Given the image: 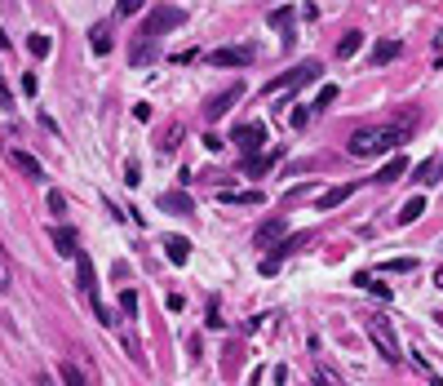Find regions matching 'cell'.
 I'll return each mask as SVG.
<instances>
[{
	"mask_svg": "<svg viewBox=\"0 0 443 386\" xmlns=\"http://www.w3.org/2000/svg\"><path fill=\"white\" fill-rule=\"evenodd\" d=\"M408 129H412V116L394 120V125H368V129H355L346 147H351V155H359V160H373V155H386L394 147H403Z\"/></svg>",
	"mask_w": 443,
	"mask_h": 386,
	"instance_id": "cell-1",
	"label": "cell"
},
{
	"mask_svg": "<svg viewBox=\"0 0 443 386\" xmlns=\"http://www.w3.org/2000/svg\"><path fill=\"white\" fill-rule=\"evenodd\" d=\"M186 22V9H177V5H160V9H151L147 22H142V31H138V40H160L164 31H173V27H182Z\"/></svg>",
	"mask_w": 443,
	"mask_h": 386,
	"instance_id": "cell-2",
	"label": "cell"
},
{
	"mask_svg": "<svg viewBox=\"0 0 443 386\" xmlns=\"http://www.w3.org/2000/svg\"><path fill=\"white\" fill-rule=\"evenodd\" d=\"M319 71H324V67H319V63H315V58H310V63H297L293 71H284V76H275V80L266 84V98H284V93H293V89H297V84H306V80H315V76H319Z\"/></svg>",
	"mask_w": 443,
	"mask_h": 386,
	"instance_id": "cell-3",
	"label": "cell"
},
{
	"mask_svg": "<svg viewBox=\"0 0 443 386\" xmlns=\"http://www.w3.org/2000/svg\"><path fill=\"white\" fill-rule=\"evenodd\" d=\"M368 337H373V346L381 351V360L386 364H399V342H394V329H390V320H368Z\"/></svg>",
	"mask_w": 443,
	"mask_h": 386,
	"instance_id": "cell-4",
	"label": "cell"
},
{
	"mask_svg": "<svg viewBox=\"0 0 443 386\" xmlns=\"http://www.w3.org/2000/svg\"><path fill=\"white\" fill-rule=\"evenodd\" d=\"M239 98H244V80L231 84V89H222L218 98H209V102H204V120H222V116L231 111V107H235Z\"/></svg>",
	"mask_w": 443,
	"mask_h": 386,
	"instance_id": "cell-5",
	"label": "cell"
},
{
	"mask_svg": "<svg viewBox=\"0 0 443 386\" xmlns=\"http://www.w3.org/2000/svg\"><path fill=\"white\" fill-rule=\"evenodd\" d=\"M235 147H239V155H244V160H248V155H257L261 151V142H266V129H261L257 125V120H253V125H244V129H235Z\"/></svg>",
	"mask_w": 443,
	"mask_h": 386,
	"instance_id": "cell-6",
	"label": "cell"
},
{
	"mask_svg": "<svg viewBox=\"0 0 443 386\" xmlns=\"http://www.w3.org/2000/svg\"><path fill=\"white\" fill-rule=\"evenodd\" d=\"M284 231H289V222H284V213H275V218H266L257 226V236H253V245L257 249H271V245H280Z\"/></svg>",
	"mask_w": 443,
	"mask_h": 386,
	"instance_id": "cell-7",
	"label": "cell"
},
{
	"mask_svg": "<svg viewBox=\"0 0 443 386\" xmlns=\"http://www.w3.org/2000/svg\"><path fill=\"white\" fill-rule=\"evenodd\" d=\"M76 284H80V293H85L89 302L98 298V280H93V262H89V253H85V249L76 253Z\"/></svg>",
	"mask_w": 443,
	"mask_h": 386,
	"instance_id": "cell-8",
	"label": "cell"
},
{
	"mask_svg": "<svg viewBox=\"0 0 443 386\" xmlns=\"http://www.w3.org/2000/svg\"><path fill=\"white\" fill-rule=\"evenodd\" d=\"M204 63L209 67H248L253 49H213V54H204Z\"/></svg>",
	"mask_w": 443,
	"mask_h": 386,
	"instance_id": "cell-9",
	"label": "cell"
},
{
	"mask_svg": "<svg viewBox=\"0 0 443 386\" xmlns=\"http://www.w3.org/2000/svg\"><path fill=\"white\" fill-rule=\"evenodd\" d=\"M9 160H14V164H18V169H22V173H27V178H35V183H40V178H45V169H40V160H35L31 151H22V147H9Z\"/></svg>",
	"mask_w": 443,
	"mask_h": 386,
	"instance_id": "cell-10",
	"label": "cell"
},
{
	"mask_svg": "<svg viewBox=\"0 0 443 386\" xmlns=\"http://www.w3.org/2000/svg\"><path fill=\"white\" fill-rule=\"evenodd\" d=\"M408 173V155H390L386 164H381V173H377V183L381 187H390V183H399V178Z\"/></svg>",
	"mask_w": 443,
	"mask_h": 386,
	"instance_id": "cell-11",
	"label": "cell"
},
{
	"mask_svg": "<svg viewBox=\"0 0 443 386\" xmlns=\"http://www.w3.org/2000/svg\"><path fill=\"white\" fill-rule=\"evenodd\" d=\"M160 209H164V213H191V209H195V200H191L186 191H164V196H160Z\"/></svg>",
	"mask_w": 443,
	"mask_h": 386,
	"instance_id": "cell-12",
	"label": "cell"
},
{
	"mask_svg": "<svg viewBox=\"0 0 443 386\" xmlns=\"http://www.w3.org/2000/svg\"><path fill=\"white\" fill-rule=\"evenodd\" d=\"M284 155V147H275V151H266V155H248L244 160V173L253 178V173H266V169H275V160Z\"/></svg>",
	"mask_w": 443,
	"mask_h": 386,
	"instance_id": "cell-13",
	"label": "cell"
},
{
	"mask_svg": "<svg viewBox=\"0 0 443 386\" xmlns=\"http://www.w3.org/2000/svg\"><path fill=\"white\" fill-rule=\"evenodd\" d=\"M155 58H160V40H138L134 54H129V63H134V67H147V63H155Z\"/></svg>",
	"mask_w": 443,
	"mask_h": 386,
	"instance_id": "cell-14",
	"label": "cell"
},
{
	"mask_svg": "<svg viewBox=\"0 0 443 386\" xmlns=\"http://www.w3.org/2000/svg\"><path fill=\"white\" fill-rule=\"evenodd\" d=\"M58 378H63V386H89V373L76 364V360H63L58 364Z\"/></svg>",
	"mask_w": 443,
	"mask_h": 386,
	"instance_id": "cell-15",
	"label": "cell"
},
{
	"mask_svg": "<svg viewBox=\"0 0 443 386\" xmlns=\"http://www.w3.org/2000/svg\"><path fill=\"white\" fill-rule=\"evenodd\" d=\"M359 49H364V31H346L341 40H337V58H341V63H351Z\"/></svg>",
	"mask_w": 443,
	"mask_h": 386,
	"instance_id": "cell-16",
	"label": "cell"
},
{
	"mask_svg": "<svg viewBox=\"0 0 443 386\" xmlns=\"http://www.w3.org/2000/svg\"><path fill=\"white\" fill-rule=\"evenodd\" d=\"M54 249L58 253H63V258H76V231H71V226H58V231H54Z\"/></svg>",
	"mask_w": 443,
	"mask_h": 386,
	"instance_id": "cell-17",
	"label": "cell"
},
{
	"mask_svg": "<svg viewBox=\"0 0 443 386\" xmlns=\"http://www.w3.org/2000/svg\"><path fill=\"white\" fill-rule=\"evenodd\" d=\"M426 213V196H412V200H403V209H399V226H412L417 218Z\"/></svg>",
	"mask_w": 443,
	"mask_h": 386,
	"instance_id": "cell-18",
	"label": "cell"
},
{
	"mask_svg": "<svg viewBox=\"0 0 443 386\" xmlns=\"http://www.w3.org/2000/svg\"><path fill=\"white\" fill-rule=\"evenodd\" d=\"M164 253H169V262H173V267H182V262L191 258V240H182V236H173L169 245H164Z\"/></svg>",
	"mask_w": 443,
	"mask_h": 386,
	"instance_id": "cell-19",
	"label": "cell"
},
{
	"mask_svg": "<svg viewBox=\"0 0 443 386\" xmlns=\"http://www.w3.org/2000/svg\"><path fill=\"white\" fill-rule=\"evenodd\" d=\"M306 240H310V231H297V236H284L280 245H275V262H284V258H289V253H293L297 245H306Z\"/></svg>",
	"mask_w": 443,
	"mask_h": 386,
	"instance_id": "cell-20",
	"label": "cell"
},
{
	"mask_svg": "<svg viewBox=\"0 0 443 386\" xmlns=\"http://www.w3.org/2000/svg\"><path fill=\"white\" fill-rule=\"evenodd\" d=\"M399 54H403V45H399V40H381L377 49H373V63H377V67H381V63H394Z\"/></svg>",
	"mask_w": 443,
	"mask_h": 386,
	"instance_id": "cell-21",
	"label": "cell"
},
{
	"mask_svg": "<svg viewBox=\"0 0 443 386\" xmlns=\"http://www.w3.org/2000/svg\"><path fill=\"white\" fill-rule=\"evenodd\" d=\"M218 200H222V204H261L266 196H261V191H222Z\"/></svg>",
	"mask_w": 443,
	"mask_h": 386,
	"instance_id": "cell-22",
	"label": "cell"
},
{
	"mask_svg": "<svg viewBox=\"0 0 443 386\" xmlns=\"http://www.w3.org/2000/svg\"><path fill=\"white\" fill-rule=\"evenodd\" d=\"M346 196H351V187H328L319 196V209H337V204H346Z\"/></svg>",
	"mask_w": 443,
	"mask_h": 386,
	"instance_id": "cell-23",
	"label": "cell"
},
{
	"mask_svg": "<svg viewBox=\"0 0 443 386\" xmlns=\"http://www.w3.org/2000/svg\"><path fill=\"white\" fill-rule=\"evenodd\" d=\"M27 49L35 54V58H49V49H54V40L45 31H35V36H27Z\"/></svg>",
	"mask_w": 443,
	"mask_h": 386,
	"instance_id": "cell-24",
	"label": "cell"
},
{
	"mask_svg": "<svg viewBox=\"0 0 443 386\" xmlns=\"http://www.w3.org/2000/svg\"><path fill=\"white\" fill-rule=\"evenodd\" d=\"M89 45H93L98 54H111V31H106V27H93V31H89Z\"/></svg>",
	"mask_w": 443,
	"mask_h": 386,
	"instance_id": "cell-25",
	"label": "cell"
},
{
	"mask_svg": "<svg viewBox=\"0 0 443 386\" xmlns=\"http://www.w3.org/2000/svg\"><path fill=\"white\" fill-rule=\"evenodd\" d=\"M177 138H182V125H169V129H164V138L155 142V147H160V155H169V151L177 147Z\"/></svg>",
	"mask_w": 443,
	"mask_h": 386,
	"instance_id": "cell-26",
	"label": "cell"
},
{
	"mask_svg": "<svg viewBox=\"0 0 443 386\" xmlns=\"http://www.w3.org/2000/svg\"><path fill=\"white\" fill-rule=\"evenodd\" d=\"M386 275H403V271H417V258H394V262H386L381 267Z\"/></svg>",
	"mask_w": 443,
	"mask_h": 386,
	"instance_id": "cell-27",
	"label": "cell"
},
{
	"mask_svg": "<svg viewBox=\"0 0 443 386\" xmlns=\"http://www.w3.org/2000/svg\"><path fill=\"white\" fill-rule=\"evenodd\" d=\"M142 9H147V0H120L115 14H120V18H134V14H142Z\"/></svg>",
	"mask_w": 443,
	"mask_h": 386,
	"instance_id": "cell-28",
	"label": "cell"
},
{
	"mask_svg": "<svg viewBox=\"0 0 443 386\" xmlns=\"http://www.w3.org/2000/svg\"><path fill=\"white\" fill-rule=\"evenodd\" d=\"M332 98H337V84H324V89L315 93V111H324V107H332Z\"/></svg>",
	"mask_w": 443,
	"mask_h": 386,
	"instance_id": "cell-29",
	"label": "cell"
},
{
	"mask_svg": "<svg viewBox=\"0 0 443 386\" xmlns=\"http://www.w3.org/2000/svg\"><path fill=\"white\" fill-rule=\"evenodd\" d=\"M435 173H439V160H421V164H417V183H435Z\"/></svg>",
	"mask_w": 443,
	"mask_h": 386,
	"instance_id": "cell-30",
	"label": "cell"
},
{
	"mask_svg": "<svg viewBox=\"0 0 443 386\" xmlns=\"http://www.w3.org/2000/svg\"><path fill=\"white\" fill-rule=\"evenodd\" d=\"M120 311H124V316H138V293H134V288L120 293Z\"/></svg>",
	"mask_w": 443,
	"mask_h": 386,
	"instance_id": "cell-31",
	"label": "cell"
},
{
	"mask_svg": "<svg viewBox=\"0 0 443 386\" xmlns=\"http://www.w3.org/2000/svg\"><path fill=\"white\" fill-rule=\"evenodd\" d=\"M289 18H293V9H289V5H280V9H271V18H266V22H271V27H289Z\"/></svg>",
	"mask_w": 443,
	"mask_h": 386,
	"instance_id": "cell-32",
	"label": "cell"
},
{
	"mask_svg": "<svg viewBox=\"0 0 443 386\" xmlns=\"http://www.w3.org/2000/svg\"><path fill=\"white\" fill-rule=\"evenodd\" d=\"M310 111H315V107H293L289 125H293V129H306V120H310Z\"/></svg>",
	"mask_w": 443,
	"mask_h": 386,
	"instance_id": "cell-33",
	"label": "cell"
},
{
	"mask_svg": "<svg viewBox=\"0 0 443 386\" xmlns=\"http://www.w3.org/2000/svg\"><path fill=\"white\" fill-rule=\"evenodd\" d=\"M124 183H129V187H138V183H142V164H138V160H129V164H124Z\"/></svg>",
	"mask_w": 443,
	"mask_h": 386,
	"instance_id": "cell-34",
	"label": "cell"
},
{
	"mask_svg": "<svg viewBox=\"0 0 443 386\" xmlns=\"http://www.w3.org/2000/svg\"><path fill=\"white\" fill-rule=\"evenodd\" d=\"M93 316H98V324H106V329H111V324H115V316H111V311H106V307L98 302V298H93Z\"/></svg>",
	"mask_w": 443,
	"mask_h": 386,
	"instance_id": "cell-35",
	"label": "cell"
},
{
	"mask_svg": "<svg viewBox=\"0 0 443 386\" xmlns=\"http://www.w3.org/2000/svg\"><path fill=\"white\" fill-rule=\"evenodd\" d=\"M315 386H341L337 378H332V373L328 369H315Z\"/></svg>",
	"mask_w": 443,
	"mask_h": 386,
	"instance_id": "cell-36",
	"label": "cell"
},
{
	"mask_svg": "<svg viewBox=\"0 0 443 386\" xmlns=\"http://www.w3.org/2000/svg\"><path fill=\"white\" fill-rule=\"evenodd\" d=\"M35 89H40V80H35V76H31V71H22V93H27V98H31V93H35Z\"/></svg>",
	"mask_w": 443,
	"mask_h": 386,
	"instance_id": "cell-37",
	"label": "cell"
},
{
	"mask_svg": "<svg viewBox=\"0 0 443 386\" xmlns=\"http://www.w3.org/2000/svg\"><path fill=\"white\" fill-rule=\"evenodd\" d=\"M49 209H54V213H67V200H63V191H49Z\"/></svg>",
	"mask_w": 443,
	"mask_h": 386,
	"instance_id": "cell-38",
	"label": "cell"
},
{
	"mask_svg": "<svg viewBox=\"0 0 443 386\" xmlns=\"http://www.w3.org/2000/svg\"><path fill=\"white\" fill-rule=\"evenodd\" d=\"M0 293H9V262H5V253H0Z\"/></svg>",
	"mask_w": 443,
	"mask_h": 386,
	"instance_id": "cell-39",
	"label": "cell"
},
{
	"mask_svg": "<svg viewBox=\"0 0 443 386\" xmlns=\"http://www.w3.org/2000/svg\"><path fill=\"white\" fill-rule=\"evenodd\" d=\"M222 147H226V142L218 134H204V151H222Z\"/></svg>",
	"mask_w": 443,
	"mask_h": 386,
	"instance_id": "cell-40",
	"label": "cell"
},
{
	"mask_svg": "<svg viewBox=\"0 0 443 386\" xmlns=\"http://www.w3.org/2000/svg\"><path fill=\"white\" fill-rule=\"evenodd\" d=\"M368 293H377L381 302H390V284H368Z\"/></svg>",
	"mask_w": 443,
	"mask_h": 386,
	"instance_id": "cell-41",
	"label": "cell"
},
{
	"mask_svg": "<svg viewBox=\"0 0 443 386\" xmlns=\"http://www.w3.org/2000/svg\"><path fill=\"white\" fill-rule=\"evenodd\" d=\"M0 107H9V89H5V80H0Z\"/></svg>",
	"mask_w": 443,
	"mask_h": 386,
	"instance_id": "cell-42",
	"label": "cell"
},
{
	"mask_svg": "<svg viewBox=\"0 0 443 386\" xmlns=\"http://www.w3.org/2000/svg\"><path fill=\"white\" fill-rule=\"evenodd\" d=\"M35 386H58L54 378H45V373H40V378H35Z\"/></svg>",
	"mask_w": 443,
	"mask_h": 386,
	"instance_id": "cell-43",
	"label": "cell"
},
{
	"mask_svg": "<svg viewBox=\"0 0 443 386\" xmlns=\"http://www.w3.org/2000/svg\"><path fill=\"white\" fill-rule=\"evenodd\" d=\"M0 49H9V36H5V27H0Z\"/></svg>",
	"mask_w": 443,
	"mask_h": 386,
	"instance_id": "cell-44",
	"label": "cell"
},
{
	"mask_svg": "<svg viewBox=\"0 0 443 386\" xmlns=\"http://www.w3.org/2000/svg\"><path fill=\"white\" fill-rule=\"evenodd\" d=\"M435 288H443V267H439V271H435Z\"/></svg>",
	"mask_w": 443,
	"mask_h": 386,
	"instance_id": "cell-45",
	"label": "cell"
},
{
	"mask_svg": "<svg viewBox=\"0 0 443 386\" xmlns=\"http://www.w3.org/2000/svg\"><path fill=\"white\" fill-rule=\"evenodd\" d=\"M0 5H9V0H0Z\"/></svg>",
	"mask_w": 443,
	"mask_h": 386,
	"instance_id": "cell-46",
	"label": "cell"
}]
</instances>
